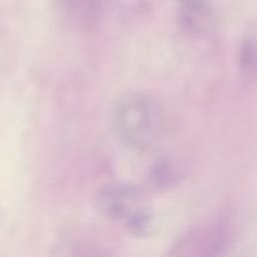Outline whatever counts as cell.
Masks as SVG:
<instances>
[{
	"instance_id": "obj_1",
	"label": "cell",
	"mask_w": 257,
	"mask_h": 257,
	"mask_svg": "<svg viewBox=\"0 0 257 257\" xmlns=\"http://www.w3.org/2000/svg\"><path fill=\"white\" fill-rule=\"evenodd\" d=\"M111 123L121 143L136 150H147L161 139L164 114L160 103L150 94L126 92L113 104Z\"/></svg>"
},
{
	"instance_id": "obj_2",
	"label": "cell",
	"mask_w": 257,
	"mask_h": 257,
	"mask_svg": "<svg viewBox=\"0 0 257 257\" xmlns=\"http://www.w3.org/2000/svg\"><path fill=\"white\" fill-rule=\"evenodd\" d=\"M231 241L229 227L220 221L196 225L170 246L166 257H225Z\"/></svg>"
},
{
	"instance_id": "obj_3",
	"label": "cell",
	"mask_w": 257,
	"mask_h": 257,
	"mask_svg": "<svg viewBox=\"0 0 257 257\" xmlns=\"http://www.w3.org/2000/svg\"><path fill=\"white\" fill-rule=\"evenodd\" d=\"M95 206L103 217L124 223L135 213L146 207L145 194L136 184L115 182L102 187L97 192Z\"/></svg>"
},
{
	"instance_id": "obj_4",
	"label": "cell",
	"mask_w": 257,
	"mask_h": 257,
	"mask_svg": "<svg viewBox=\"0 0 257 257\" xmlns=\"http://www.w3.org/2000/svg\"><path fill=\"white\" fill-rule=\"evenodd\" d=\"M61 17L71 26L87 28L100 18L104 0H57Z\"/></svg>"
},
{
	"instance_id": "obj_5",
	"label": "cell",
	"mask_w": 257,
	"mask_h": 257,
	"mask_svg": "<svg viewBox=\"0 0 257 257\" xmlns=\"http://www.w3.org/2000/svg\"><path fill=\"white\" fill-rule=\"evenodd\" d=\"M180 20L187 30L203 34L214 25V13L208 0H181Z\"/></svg>"
},
{
	"instance_id": "obj_6",
	"label": "cell",
	"mask_w": 257,
	"mask_h": 257,
	"mask_svg": "<svg viewBox=\"0 0 257 257\" xmlns=\"http://www.w3.org/2000/svg\"><path fill=\"white\" fill-rule=\"evenodd\" d=\"M181 179L178 167L169 159L157 162L149 173V182L156 190H169L176 186Z\"/></svg>"
},
{
	"instance_id": "obj_7",
	"label": "cell",
	"mask_w": 257,
	"mask_h": 257,
	"mask_svg": "<svg viewBox=\"0 0 257 257\" xmlns=\"http://www.w3.org/2000/svg\"><path fill=\"white\" fill-rule=\"evenodd\" d=\"M126 230L137 237H147L151 235L155 227V217L147 207L139 210L124 222Z\"/></svg>"
},
{
	"instance_id": "obj_8",
	"label": "cell",
	"mask_w": 257,
	"mask_h": 257,
	"mask_svg": "<svg viewBox=\"0 0 257 257\" xmlns=\"http://www.w3.org/2000/svg\"><path fill=\"white\" fill-rule=\"evenodd\" d=\"M239 61L240 69L244 76L253 77L256 71V49L255 41L252 38H247L243 41L240 49Z\"/></svg>"
}]
</instances>
